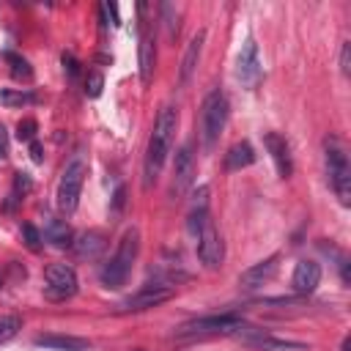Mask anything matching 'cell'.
Returning <instances> with one entry per match:
<instances>
[{
  "mask_svg": "<svg viewBox=\"0 0 351 351\" xmlns=\"http://www.w3.org/2000/svg\"><path fill=\"white\" fill-rule=\"evenodd\" d=\"M176 129H178V112H176V107L165 104L156 112L154 132H151V140H148V148H145V162H143V184L145 186L156 184V178H159V173L167 162V154L173 151Z\"/></svg>",
  "mask_w": 351,
  "mask_h": 351,
  "instance_id": "6da1fadb",
  "label": "cell"
},
{
  "mask_svg": "<svg viewBox=\"0 0 351 351\" xmlns=\"http://www.w3.org/2000/svg\"><path fill=\"white\" fill-rule=\"evenodd\" d=\"M137 252H140V230H137V228H129V230L121 236L115 255H112V258L101 266V271H99L101 285H104V288H121V285L126 282V277H129L134 261H137Z\"/></svg>",
  "mask_w": 351,
  "mask_h": 351,
  "instance_id": "7a4b0ae2",
  "label": "cell"
},
{
  "mask_svg": "<svg viewBox=\"0 0 351 351\" xmlns=\"http://www.w3.org/2000/svg\"><path fill=\"white\" fill-rule=\"evenodd\" d=\"M228 123V99L219 90H211L203 99L200 107V140H203V151H214V145L219 143V134Z\"/></svg>",
  "mask_w": 351,
  "mask_h": 351,
  "instance_id": "3957f363",
  "label": "cell"
},
{
  "mask_svg": "<svg viewBox=\"0 0 351 351\" xmlns=\"http://www.w3.org/2000/svg\"><path fill=\"white\" fill-rule=\"evenodd\" d=\"M85 176H88V162L82 156V151H77L63 173H60V181H58V208L63 214H71L80 203V195H82V184H85Z\"/></svg>",
  "mask_w": 351,
  "mask_h": 351,
  "instance_id": "277c9868",
  "label": "cell"
},
{
  "mask_svg": "<svg viewBox=\"0 0 351 351\" xmlns=\"http://www.w3.org/2000/svg\"><path fill=\"white\" fill-rule=\"evenodd\" d=\"M326 176H329V184H332L337 200L343 206H348L351 203V165H348L343 145L335 137L326 140Z\"/></svg>",
  "mask_w": 351,
  "mask_h": 351,
  "instance_id": "5b68a950",
  "label": "cell"
},
{
  "mask_svg": "<svg viewBox=\"0 0 351 351\" xmlns=\"http://www.w3.org/2000/svg\"><path fill=\"white\" fill-rule=\"evenodd\" d=\"M244 326V318L239 313H219V315H203L195 321H186L178 326L181 337H208V335H236Z\"/></svg>",
  "mask_w": 351,
  "mask_h": 351,
  "instance_id": "8992f818",
  "label": "cell"
},
{
  "mask_svg": "<svg viewBox=\"0 0 351 351\" xmlns=\"http://www.w3.org/2000/svg\"><path fill=\"white\" fill-rule=\"evenodd\" d=\"M77 271L69 263H49L44 269V299L66 302L77 293Z\"/></svg>",
  "mask_w": 351,
  "mask_h": 351,
  "instance_id": "52a82bcc",
  "label": "cell"
},
{
  "mask_svg": "<svg viewBox=\"0 0 351 351\" xmlns=\"http://www.w3.org/2000/svg\"><path fill=\"white\" fill-rule=\"evenodd\" d=\"M173 296H176V285H167V282H148V285H143L140 291H134L132 296H126V299L118 304V313L151 310V307H159V304L170 302Z\"/></svg>",
  "mask_w": 351,
  "mask_h": 351,
  "instance_id": "ba28073f",
  "label": "cell"
},
{
  "mask_svg": "<svg viewBox=\"0 0 351 351\" xmlns=\"http://www.w3.org/2000/svg\"><path fill=\"white\" fill-rule=\"evenodd\" d=\"M236 337L250 346V348H258V351H307V343H299V340H282V337H271L269 332L263 329H255V326H241L236 332Z\"/></svg>",
  "mask_w": 351,
  "mask_h": 351,
  "instance_id": "9c48e42d",
  "label": "cell"
},
{
  "mask_svg": "<svg viewBox=\"0 0 351 351\" xmlns=\"http://www.w3.org/2000/svg\"><path fill=\"white\" fill-rule=\"evenodd\" d=\"M195 244H197V258L206 269H217L222 263V239H219V230H217L211 217L200 225V230L195 236Z\"/></svg>",
  "mask_w": 351,
  "mask_h": 351,
  "instance_id": "30bf717a",
  "label": "cell"
},
{
  "mask_svg": "<svg viewBox=\"0 0 351 351\" xmlns=\"http://www.w3.org/2000/svg\"><path fill=\"white\" fill-rule=\"evenodd\" d=\"M236 77L244 88H255L263 77V66H261V55H258V44L252 38L244 41L239 60H236Z\"/></svg>",
  "mask_w": 351,
  "mask_h": 351,
  "instance_id": "8fae6325",
  "label": "cell"
},
{
  "mask_svg": "<svg viewBox=\"0 0 351 351\" xmlns=\"http://www.w3.org/2000/svg\"><path fill=\"white\" fill-rule=\"evenodd\" d=\"M195 181V156H192V145H181L176 151V167H173V195L184 197L189 192Z\"/></svg>",
  "mask_w": 351,
  "mask_h": 351,
  "instance_id": "7c38bea8",
  "label": "cell"
},
{
  "mask_svg": "<svg viewBox=\"0 0 351 351\" xmlns=\"http://www.w3.org/2000/svg\"><path fill=\"white\" fill-rule=\"evenodd\" d=\"M277 269H280V255H269L266 261L252 263L250 269H244L241 277H239V285H241L244 291H255V288H261L263 282H269V280L277 274Z\"/></svg>",
  "mask_w": 351,
  "mask_h": 351,
  "instance_id": "4fadbf2b",
  "label": "cell"
},
{
  "mask_svg": "<svg viewBox=\"0 0 351 351\" xmlns=\"http://www.w3.org/2000/svg\"><path fill=\"white\" fill-rule=\"evenodd\" d=\"M263 145H266V151L271 154V162H274V167H277V176L288 178V176L293 173V159H291V148H288L285 137L277 134V132H266V134H263Z\"/></svg>",
  "mask_w": 351,
  "mask_h": 351,
  "instance_id": "5bb4252c",
  "label": "cell"
},
{
  "mask_svg": "<svg viewBox=\"0 0 351 351\" xmlns=\"http://www.w3.org/2000/svg\"><path fill=\"white\" fill-rule=\"evenodd\" d=\"M318 282H321V266H318L315 261L304 258V261H299V263L293 266L291 285H293V291H296V293L307 296V293H313V291L318 288Z\"/></svg>",
  "mask_w": 351,
  "mask_h": 351,
  "instance_id": "9a60e30c",
  "label": "cell"
},
{
  "mask_svg": "<svg viewBox=\"0 0 351 351\" xmlns=\"http://www.w3.org/2000/svg\"><path fill=\"white\" fill-rule=\"evenodd\" d=\"M137 66H140V82L148 85V82L154 80V71H156V38H154V33H148V30L140 36Z\"/></svg>",
  "mask_w": 351,
  "mask_h": 351,
  "instance_id": "2e32d148",
  "label": "cell"
},
{
  "mask_svg": "<svg viewBox=\"0 0 351 351\" xmlns=\"http://www.w3.org/2000/svg\"><path fill=\"white\" fill-rule=\"evenodd\" d=\"M203 41H206V30H197V33L192 36V41L186 44V49H184L181 69H178V85H181V88L192 80V74H195V69H197V60H200V52H203Z\"/></svg>",
  "mask_w": 351,
  "mask_h": 351,
  "instance_id": "e0dca14e",
  "label": "cell"
},
{
  "mask_svg": "<svg viewBox=\"0 0 351 351\" xmlns=\"http://www.w3.org/2000/svg\"><path fill=\"white\" fill-rule=\"evenodd\" d=\"M107 241L99 230H82L71 239V250L77 252V258H88V261H96L101 252H104Z\"/></svg>",
  "mask_w": 351,
  "mask_h": 351,
  "instance_id": "ac0fdd59",
  "label": "cell"
},
{
  "mask_svg": "<svg viewBox=\"0 0 351 351\" xmlns=\"http://www.w3.org/2000/svg\"><path fill=\"white\" fill-rule=\"evenodd\" d=\"M36 346L55 348V351H88L90 348V343L85 337H74V335H38Z\"/></svg>",
  "mask_w": 351,
  "mask_h": 351,
  "instance_id": "d6986e66",
  "label": "cell"
},
{
  "mask_svg": "<svg viewBox=\"0 0 351 351\" xmlns=\"http://www.w3.org/2000/svg\"><path fill=\"white\" fill-rule=\"evenodd\" d=\"M252 162H255V148H252L247 140L233 143V145L228 148V154H225V170H228V173L244 170V167H250Z\"/></svg>",
  "mask_w": 351,
  "mask_h": 351,
  "instance_id": "ffe728a7",
  "label": "cell"
},
{
  "mask_svg": "<svg viewBox=\"0 0 351 351\" xmlns=\"http://www.w3.org/2000/svg\"><path fill=\"white\" fill-rule=\"evenodd\" d=\"M41 239H47L52 247H71L74 233H71V228L66 225V219L52 217V219H47V225H44V236H41Z\"/></svg>",
  "mask_w": 351,
  "mask_h": 351,
  "instance_id": "44dd1931",
  "label": "cell"
},
{
  "mask_svg": "<svg viewBox=\"0 0 351 351\" xmlns=\"http://www.w3.org/2000/svg\"><path fill=\"white\" fill-rule=\"evenodd\" d=\"M3 58H5L8 71H11V77H14L16 82H30V80H33V66H30L22 55H16V52H5Z\"/></svg>",
  "mask_w": 351,
  "mask_h": 351,
  "instance_id": "7402d4cb",
  "label": "cell"
},
{
  "mask_svg": "<svg viewBox=\"0 0 351 351\" xmlns=\"http://www.w3.org/2000/svg\"><path fill=\"white\" fill-rule=\"evenodd\" d=\"M0 101H3L5 107H22V104H33L36 96H33L30 90H14V88H5V90H0Z\"/></svg>",
  "mask_w": 351,
  "mask_h": 351,
  "instance_id": "603a6c76",
  "label": "cell"
},
{
  "mask_svg": "<svg viewBox=\"0 0 351 351\" xmlns=\"http://www.w3.org/2000/svg\"><path fill=\"white\" fill-rule=\"evenodd\" d=\"M19 329H22V318L19 315H0V346L8 343L11 337H16Z\"/></svg>",
  "mask_w": 351,
  "mask_h": 351,
  "instance_id": "cb8c5ba5",
  "label": "cell"
},
{
  "mask_svg": "<svg viewBox=\"0 0 351 351\" xmlns=\"http://www.w3.org/2000/svg\"><path fill=\"white\" fill-rule=\"evenodd\" d=\"M101 88H104V77H101L99 71H88L85 96H88V99H99V96H101Z\"/></svg>",
  "mask_w": 351,
  "mask_h": 351,
  "instance_id": "d4e9b609",
  "label": "cell"
},
{
  "mask_svg": "<svg viewBox=\"0 0 351 351\" xmlns=\"http://www.w3.org/2000/svg\"><path fill=\"white\" fill-rule=\"evenodd\" d=\"M36 132H38V123H36L33 118H22V121L16 123V137H19L22 143H33V140H36Z\"/></svg>",
  "mask_w": 351,
  "mask_h": 351,
  "instance_id": "484cf974",
  "label": "cell"
},
{
  "mask_svg": "<svg viewBox=\"0 0 351 351\" xmlns=\"http://www.w3.org/2000/svg\"><path fill=\"white\" fill-rule=\"evenodd\" d=\"M162 16H165V25H167V36L170 38H176L178 36V16H176V11H173V5L170 3H162Z\"/></svg>",
  "mask_w": 351,
  "mask_h": 351,
  "instance_id": "4316f807",
  "label": "cell"
},
{
  "mask_svg": "<svg viewBox=\"0 0 351 351\" xmlns=\"http://www.w3.org/2000/svg\"><path fill=\"white\" fill-rule=\"evenodd\" d=\"M30 189H33L30 176H27V173H16V176H14V197L22 200L25 195H30Z\"/></svg>",
  "mask_w": 351,
  "mask_h": 351,
  "instance_id": "83f0119b",
  "label": "cell"
},
{
  "mask_svg": "<svg viewBox=\"0 0 351 351\" xmlns=\"http://www.w3.org/2000/svg\"><path fill=\"white\" fill-rule=\"evenodd\" d=\"M22 236H25V244H27V250H38V247H41V233L36 230V225L25 222V225H22Z\"/></svg>",
  "mask_w": 351,
  "mask_h": 351,
  "instance_id": "f1b7e54d",
  "label": "cell"
},
{
  "mask_svg": "<svg viewBox=\"0 0 351 351\" xmlns=\"http://www.w3.org/2000/svg\"><path fill=\"white\" fill-rule=\"evenodd\" d=\"M99 11H101V27H107V25H118V8L112 5V3H101L99 5Z\"/></svg>",
  "mask_w": 351,
  "mask_h": 351,
  "instance_id": "f546056e",
  "label": "cell"
},
{
  "mask_svg": "<svg viewBox=\"0 0 351 351\" xmlns=\"http://www.w3.org/2000/svg\"><path fill=\"white\" fill-rule=\"evenodd\" d=\"M60 63H63V71H66L71 80L80 77V60H77L71 52H63V55H60Z\"/></svg>",
  "mask_w": 351,
  "mask_h": 351,
  "instance_id": "4dcf8cb0",
  "label": "cell"
},
{
  "mask_svg": "<svg viewBox=\"0 0 351 351\" xmlns=\"http://www.w3.org/2000/svg\"><path fill=\"white\" fill-rule=\"evenodd\" d=\"M340 71L346 77L351 74V47L348 44H343V49H340Z\"/></svg>",
  "mask_w": 351,
  "mask_h": 351,
  "instance_id": "1f68e13d",
  "label": "cell"
},
{
  "mask_svg": "<svg viewBox=\"0 0 351 351\" xmlns=\"http://www.w3.org/2000/svg\"><path fill=\"white\" fill-rule=\"evenodd\" d=\"M5 156H8V132L0 123V159H5Z\"/></svg>",
  "mask_w": 351,
  "mask_h": 351,
  "instance_id": "d6a6232c",
  "label": "cell"
},
{
  "mask_svg": "<svg viewBox=\"0 0 351 351\" xmlns=\"http://www.w3.org/2000/svg\"><path fill=\"white\" fill-rule=\"evenodd\" d=\"M30 159L33 162H44V151H41V143H30Z\"/></svg>",
  "mask_w": 351,
  "mask_h": 351,
  "instance_id": "836d02e7",
  "label": "cell"
},
{
  "mask_svg": "<svg viewBox=\"0 0 351 351\" xmlns=\"http://www.w3.org/2000/svg\"><path fill=\"white\" fill-rule=\"evenodd\" d=\"M343 351H351V340H348V337L343 340Z\"/></svg>",
  "mask_w": 351,
  "mask_h": 351,
  "instance_id": "e575fe53",
  "label": "cell"
},
{
  "mask_svg": "<svg viewBox=\"0 0 351 351\" xmlns=\"http://www.w3.org/2000/svg\"><path fill=\"white\" fill-rule=\"evenodd\" d=\"M134 351H145V348H134Z\"/></svg>",
  "mask_w": 351,
  "mask_h": 351,
  "instance_id": "d590c367",
  "label": "cell"
}]
</instances>
